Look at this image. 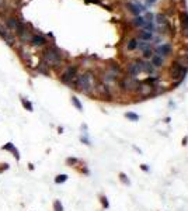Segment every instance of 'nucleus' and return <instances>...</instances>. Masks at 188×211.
Here are the masks:
<instances>
[{
    "mask_svg": "<svg viewBox=\"0 0 188 211\" xmlns=\"http://www.w3.org/2000/svg\"><path fill=\"white\" fill-rule=\"evenodd\" d=\"M76 83H75V89L80 90V92H83V93H91L94 89H95V86H97V80H95V76H94L93 72H84L81 73V75H79L77 78L75 79Z\"/></svg>",
    "mask_w": 188,
    "mask_h": 211,
    "instance_id": "nucleus-1",
    "label": "nucleus"
},
{
    "mask_svg": "<svg viewBox=\"0 0 188 211\" xmlns=\"http://www.w3.org/2000/svg\"><path fill=\"white\" fill-rule=\"evenodd\" d=\"M42 58L48 66L56 68L62 64V54L56 48H47L42 52Z\"/></svg>",
    "mask_w": 188,
    "mask_h": 211,
    "instance_id": "nucleus-2",
    "label": "nucleus"
},
{
    "mask_svg": "<svg viewBox=\"0 0 188 211\" xmlns=\"http://www.w3.org/2000/svg\"><path fill=\"white\" fill-rule=\"evenodd\" d=\"M139 83H141V82L138 80L136 78H133V76H124V78L121 79V82H119V86H121L122 90L132 93V92H136V90H138Z\"/></svg>",
    "mask_w": 188,
    "mask_h": 211,
    "instance_id": "nucleus-3",
    "label": "nucleus"
},
{
    "mask_svg": "<svg viewBox=\"0 0 188 211\" xmlns=\"http://www.w3.org/2000/svg\"><path fill=\"white\" fill-rule=\"evenodd\" d=\"M185 75V68H184V64H180V62H174L170 68H169V76L173 80H178L180 82Z\"/></svg>",
    "mask_w": 188,
    "mask_h": 211,
    "instance_id": "nucleus-4",
    "label": "nucleus"
},
{
    "mask_svg": "<svg viewBox=\"0 0 188 211\" xmlns=\"http://www.w3.org/2000/svg\"><path fill=\"white\" fill-rule=\"evenodd\" d=\"M76 78H77V66L76 65L68 66V68L63 71L62 75H61V80H62L63 83H66V85H70Z\"/></svg>",
    "mask_w": 188,
    "mask_h": 211,
    "instance_id": "nucleus-5",
    "label": "nucleus"
},
{
    "mask_svg": "<svg viewBox=\"0 0 188 211\" xmlns=\"http://www.w3.org/2000/svg\"><path fill=\"white\" fill-rule=\"evenodd\" d=\"M136 64L139 65L141 73H148V75H153L155 73V66L150 64V61H143V59H136Z\"/></svg>",
    "mask_w": 188,
    "mask_h": 211,
    "instance_id": "nucleus-6",
    "label": "nucleus"
},
{
    "mask_svg": "<svg viewBox=\"0 0 188 211\" xmlns=\"http://www.w3.org/2000/svg\"><path fill=\"white\" fill-rule=\"evenodd\" d=\"M153 87L155 86H152V85H148V83H139V87H138V94H141L142 97H148L152 94V92H153Z\"/></svg>",
    "mask_w": 188,
    "mask_h": 211,
    "instance_id": "nucleus-7",
    "label": "nucleus"
},
{
    "mask_svg": "<svg viewBox=\"0 0 188 211\" xmlns=\"http://www.w3.org/2000/svg\"><path fill=\"white\" fill-rule=\"evenodd\" d=\"M95 92L102 96V97H110L111 96V90L108 87V85H105V83H97V86H95Z\"/></svg>",
    "mask_w": 188,
    "mask_h": 211,
    "instance_id": "nucleus-8",
    "label": "nucleus"
},
{
    "mask_svg": "<svg viewBox=\"0 0 188 211\" xmlns=\"http://www.w3.org/2000/svg\"><path fill=\"white\" fill-rule=\"evenodd\" d=\"M171 54V47L169 44H163V45H159L155 49V55H159V57H167Z\"/></svg>",
    "mask_w": 188,
    "mask_h": 211,
    "instance_id": "nucleus-9",
    "label": "nucleus"
},
{
    "mask_svg": "<svg viewBox=\"0 0 188 211\" xmlns=\"http://www.w3.org/2000/svg\"><path fill=\"white\" fill-rule=\"evenodd\" d=\"M1 149H3V151H7V152H10V154H13L14 159H16V161H20V152H18V149H17L16 146H14V144L7 142L6 145H3Z\"/></svg>",
    "mask_w": 188,
    "mask_h": 211,
    "instance_id": "nucleus-10",
    "label": "nucleus"
},
{
    "mask_svg": "<svg viewBox=\"0 0 188 211\" xmlns=\"http://www.w3.org/2000/svg\"><path fill=\"white\" fill-rule=\"evenodd\" d=\"M126 72H128L129 76H133V78H136V76L141 73V69H139V65L136 64V61H133V62H131V64H128Z\"/></svg>",
    "mask_w": 188,
    "mask_h": 211,
    "instance_id": "nucleus-11",
    "label": "nucleus"
},
{
    "mask_svg": "<svg viewBox=\"0 0 188 211\" xmlns=\"http://www.w3.org/2000/svg\"><path fill=\"white\" fill-rule=\"evenodd\" d=\"M0 35L7 41L8 45H13V44H14V37L11 35V31L7 30V28H4V27H1V25H0Z\"/></svg>",
    "mask_w": 188,
    "mask_h": 211,
    "instance_id": "nucleus-12",
    "label": "nucleus"
},
{
    "mask_svg": "<svg viewBox=\"0 0 188 211\" xmlns=\"http://www.w3.org/2000/svg\"><path fill=\"white\" fill-rule=\"evenodd\" d=\"M34 47H42V45H45L47 44V38L45 37H42V35H38V34H35V35H32L31 40H30Z\"/></svg>",
    "mask_w": 188,
    "mask_h": 211,
    "instance_id": "nucleus-13",
    "label": "nucleus"
},
{
    "mask_svg": "<svg viewBox=\"0 0 188 211\" xmlns=\"http://www.w3.org/2000/svg\"><path fill=\"white\" fill-rule=\"evenodd\" d=\"M181 18V30H182V34L188 35V14L187 13H182L180 16Z\"/></svg>",
    "mask_w": 188,
    "mask_h": 211,
    "instance_id": "nucleus-14",
    "label": "nucleus"
},
{
    "mask_svg": "<svg viewBox=\"0 0 188 211\" xmlns=\"http://www.w3.org/2000/svg\"><path fill=\"white\" fill-rule=\"evenodd\" d=\"M6 25H7V30H14V31H17L20 23H18V20L14 18V17H8L7 21H6Z\"/></svg>",
    "mask_w": 188,
    "mask_h": 211,
    "instance_id": "nucleus-15",
    "label": "nucleus"
},
{
    "mask_svg": "<svg viewBox=\"0 0 188 211\" xmlns=\"http://www.w3.org/2000/svg\"><path fill=\"white\" fill-rule=\"evenodd\" d=\"M152 61H150V64L155 66V68H160V66L164 65V58L163 57H159V55H155L153 54V57L150 58Z\"/></svg>",
    "mask_w": 188,
    "mask_h": 211,
    "instance_id": "nucleus-16",
    "label": "nucleus"
},
{
    "mask_svg": "<svg viewBox=\"0 0 188 211\" xmlns=\"http://www.w3.org/2000/svg\"><path fill=\"white\" fill-rule=\"evenodd\" d=\"M139 38H141L142 41H152L153 34L149 33V31H141V33H139Z\"/></svg>",
    "mask_w": 188,
    "mask_h": 211,
    "instance_id": "nucleus-17",
    "label": "nucleus"
},
{
    "mask_svg": "<svg viewBox=\"0 0 188 211\" xmlns=\"http://www.w3.org/2000/svg\"><path fill=\"white\" fill-rule=\"evenodd\" d=\"M21 104L25 107V110H27V111H34V106H32V103H31V101H28L27 99L21 97Z\"/></svg>",
    "mask_w": 188,
    "mask_h": 211,
    "instance_id": "nucleus-18",
    "label": "nucleus"
},
{
    "mask_svg": "<svg viewBox=\"0 0 188 211\" xmlns=\"http://www.w3.org/2000/svg\"><path fill=\"white\" fill-rule=\"evenodd\" d=\"M68 177H69L68 175L61 173V175H58V176L55 177V183H56V184H62V183H65V182L68 180Z\"/></svg>",
    "mask_w": 188,
    "mask_h": 211,
    "instance_id": "nucleus-19",
    "label": "nucleus"
},
{
    "mask_svg": "<svg viewBox=\"0 0 188 211\" xmlns=\"http://www.w3.org/2000/svg\"><path fill=\"white\" fill-rule=\"evenodd\" d=\"M136 47H138V40H129L126 42L128 51H133V49H136Z\"/></svg>",
    "mask_w": 188,
    "mask_h": 211,
    "instance_id": "nucleus-20",
    "label": "nucleus"
},
{
    "mask_svg": "<svg viewBox=\"0 0 188 211\" xmlns=\"http://www.w3.org/2000/svg\"><path fill=\"white\" fill-rule=\"evenodd\" d=\"M136 48H139L141 51H145V49L150 48V44L148 42V41H141V42L138 41V47H136Z\"/></svg>",
    "mask_w": 188,
    "mask_h": 211,
    "instance_id": "nucleus-21",
    "label": "nucleus"
},
{
    "mask_svg": "<svg viewBox=\"0 0 188 211\" xmlns=\"http://www.w3.org/2000/svg\"><path fill=\"white\" fill-rule=\"evenodd\" d=\"M126 7L129 8L133 14H139V11L142 10V7H141V6H138V4H128Z\"/></svg>",
    "mask_w": 188,
    "mask_h": 211,
    "instance_id": "nucleus-22",
    "label": "nucleus"
},
{
    "mask_svg": "<svg viewBox=\"0 0 188 211\" xmlns=\"http://www.w3.org/2000/svg\"><path fill=\"white\" fill-rule=\"evenodd\" d=\"M72 103H73V106L77 108L79 111H83V106H81V103H80V100H79L77 97L73 96V97H72Z\"/></svg>",
    "mask_w": 188,
    "mask_h": 211,
    "instance_id": "nucleus-23",
    "label": "nucleus"
},
{
    "mask_svg": "<svg viewBox=\"0 0 188 211\" xmlns=\"http://www.w3.org/2000/svg\"><path fill=\"white\" fill-rule=\"evenodd\" d=\"M133 23H135V25H138V27H145V24H146V20H145L143 17H136Z\"/></svg>",
    "mask_w": 188,
    "mask_h": 211,
    "instance_id": "nucleus-24",
    "label": "nucleus"
},
{
    "mask_svg": "<svg viewBox=\"0 0 188 211\" xmlns=\"http://www.w3.org/2000/svg\"><path fill=\"white\" fill-rule=\"evenodd\" d=\"M54 211H65L61 200H55V201H54Z\"/></svg>",
    "mask_w": 188,
    "mask_h": 211,
    "instance_id": "nucleus-25",
    "label": "nucleus"
},
{
    "mask_svg": "<svg viewBox=\"0 0 188 211\" xmlns=\"http://www.w3.org/2000/svg\"><path fill=\"white\" fill-rule=\"evenodd\" d=\"M125 117L129 120V121H138V120H139V115L135 114V113H126Z\"/></svg>",
    "mask_w": 188,
    "mask_h": 211,
    "instance_id": "nucleus-26",
    "label": "nucleus"
},
{
    "mask_svg": "<svg viewBox=\"0 0 188 211\" xmlns=\"http://www.w3.org/2000/svg\"><path fill=\"white\" fill-rule=\"evenodd\" d=\"M100 201H101V204H102V207H104V208H108V207H110L108 198H107L105 196H101V197H100Z\"/></svg>",
    "mask_w": 188,
    "mask_h": 211,
    "instance_id": "nucleus-27",
    "label": "nucleus"
},
{
    "mask_svg": "<svg viewBox=\"0 0 188 211\" xmlns=\"http://www.w3.org/2000/svg\"><path fill=\"white\" fill-rule=\"evenodd\" d=\"M119 180H121L124 184H129V179H128V176H126L125 173H122V172L119 173Z\"/></svg>",
    "mask_w": 188,
    "mask_h": 211,
    "instance_id": "nucleus-28",
    "label": "nucleus"
},
{
    "mask_svg": "<svg viewBox=\"0 0 188 211\" xmlns=\"http://www.w3.org/2000/svg\"><path fill=\"white\" fill-rule=\"evenodd\" d=\"M66 163H68L69 166H75V165L79 163V159H76V158H68V159H66Z\"/></svg>",
    "mask_w": 188,
    "mask_h": 211,
    "instance_id": "nucleus-29",
    "label": "nucleus"
},
{
    "mask_svg": "<svg viewBox=\"0 0 188 211\" xmlns=\"http://www.w3.org/2000/svg\"><path fill=\"white\" fill-rule=\"evenodd\" d=\"M153 57V51H152V49H145V51H143V58H152Z\"/></svg>",
    "mask_w": 188,
    "mask_h": 211,
    "instance_id": "nucleus-30",
    "label": "nucleus"
},
{
    "mask_svg": "<svg viewBox=\"0 0 188 211\" xmlns=\"http://www.w3.org/2000/svg\"><path fill=\"white\" fill-rule=\"evenodd\" d=\"M157 21H159L160 24H166V23H167V21H166V17L162 16V14H159V16H157Z\"/></svg>",
    "mask_w": 188,
    "mask_h": 211,
    "instance_id": "nucleus-31",
    "label": "nucleus"
},
{
    "mask_svg": "<svg viewBox=\"0 0 188 211\" xmlns=\"http://www.w3.org/2000/svg\"><path fill=\"white\" fill-rule=\"evenodd\" d=\"M7 169H8V165H7V163H3V165H1V168H0V172L7 170Z\"/></svg>",
    "mask_w": 188,
    "mask_h": 211,
    "instance_id": "nucleus-32",
    "label": "nucleus"
},
{
    "mask_svg": "<svg viewBox=\"0 0 188 211\" xmlns=\"http://www.w3.org/2000/svg\"><path fill=\"white\" fill-rule=\"evenodd\" d=\"M81 142H84V144H86V145H90V141H88V139L86 138V137H81Z\"/></svg>",
    "mask_w": 188,
    "mask_h": 211,
    "instance_id": "nucleus-33",
    "label": "nucleus"
},
{
    "mask_svg": "<svg viewBox=\"0 0 188 211\" xmlns=\"http://www.w3.org/2000/svg\"><path fill=\"white\" fill-rule=\"evenodd\" d=\"M141 169L143 172H148L149 170V168H148V165H141Z\"/></svg>",
    "mask_w": 188,
    "mask_h": 211,
    "instance_id": "nucleus-34",
    "label": "nucleus"
},
{
    "mask_svg": "<svg viewBox=\"0 0 188 211\" xmlns=\"http://www.w3.org/2000/svg\"><path fill=\"white\" fill-rule=\"evenodd\" d=\"M28 169H30V170H34V165H32V163H28Z\"/></svg>",
    "mask_w": 188,
    "mask_h": 211,
    "instance_id": "nucleus-35",
    "label": "nucleus"
},
{
    "mask_svg": "<svg viewBox=\"0 0 188 211\" xmlns=\"http://www.w3.org/2000/svg\"><path fill=\"white\" fill-rule=\"evenodd\" d=\"M187 141H188V138H187V137H185V138L182 139V145H187Z\"/></svg>",
    "mask_w": 188,
    "mask_h": 211,
    "instance_id": "nucleus-36",
    "label": "nucleus"
},
{
    "mask_svg": "<svg viewBox=\"0 0 188 211\" xmlns=\"http://www.w3.org/2000/svg\"><path fill=\"white\" fill-rule=\"evenodd\" d=\"M58 131H59V134H62V132H63V128H62V127H59V128H58Z\"/></svg>",
    "mask_w": 188,
    "mask_h": 211,
    "instance_id": "nucleus-37",
    "label": "nucleus"
},
{
    "mask_svg": "<svg viewBox=\"0 0 188 211\" xmlns=\"http://www.w3.org/2000/svg\"><path fill=\"white\" fill-rule=\"evenodd\" d=\"M146 1H148V3H150V4H153V3H155L156 0H146Z\"/></svg>",
    "mask_w": 188,
    "mask_h": 211,
    "instance_id": "nucleus-38",
    "label": "nucleus"
},
{
    "mask_svg": "<svg viewBox=\"0 0 188 211\" xmlns=\"http://www.w3.org/2000/svg\"><path fill=\"white\" fill-rule=\"evenodd\" d=\"M3 3H4V0H0V6H3Z\"/></svg>",
    "mask_w": 188,
    "mask_h": 211,
    "instance_id": "nucleus-39",
    "label": "nucleus"
}]
</instances>
